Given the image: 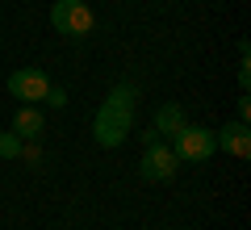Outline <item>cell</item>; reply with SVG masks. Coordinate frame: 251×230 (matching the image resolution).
<instances>
[{
  "label": "cell",
  "mask_w": 251,
  "mask_h": 230,
  "mask_svg": "<svg viewBox=\"0 0 251 230\" xmlns=\"http://www.w3.org/2000/svg\"><path fill=\"white\" fill-rule=\"evenodd\" d=\"M214 151H218V138L205 126H188L184 122L172 134V155H176L180 163H205V159H214Z\"/></svg>",
  "instance_id": "obj_2"
},
{
  "label": "cell",
  "mask_w": 251,
  "mask_h": 230,
  "mask_svg": "<svg viewBox=\"0 0 251 230\" xmlns=\"http://www.w3.org/2000/svg\"><path fill=\"white\" fill-rule=\"evenodd\" d=\"M184 122H188V117H184V109H180V105H163L159 113H155V126H151V130L159 134V138H172Z\"/></svg>",
  "instance_id": "obj_8"
},
{
  "label": "cell",
  "mask_w": 251,
  "mask_h": 230,
  "mask_svg": "<svg viewBox=\"0 0 251 230\" xmlns=\"http://www.w3.org/2000/svg\"><path fill=\"white\" fill-rule=\"evenodd\" d=\"M42 101H46V105H50V109H63V105H67V92H63V88H54V84H50Z\"/></svg>",
  "instance_id": "obj_10"
},
{
  "label": "cell",
  "mask_w": 251,
  "mask_h": 230,
  "mask_svg": "<svg viewBox=\"0 0 251 230\" xmlns=\"http://www.w3.org/2000/svg\"><path fill=\"white\" fill-rule=\"evenodd\" d=\"M134 101H138L134 84H117V88L100 101L97 117H92V138H97V147L113 151V147L126 142V134L134 126Z\"/></svg>",
  "instance_id": "obj_1"
},
{
  "label": "cell",
  "mask_w": 251,
  "mask_h": 230,
  "mask_svg": "<svg viewBox=\"0 0 251 230\" xmlns=\"http://www.w3.org/2000/svg\"><path fill=\"white\" fill-rule=\"evenodd\" d=\"M176 172H180V159L172 155V147H163V142H147L143 159H138V176H143L147 184H168Z\"/></svg>",
  "instance_id": "obj_4"
},
{
  "label": "cell",
  "mask_w": 251,
  "mask_h": 230,
  "mask_svg": "<svg viewBox=\"0 0 251 230\" xmlns=\"http://www.w3.org/2000/svg\"><path fill=\"white\" fill-rule=\"evenodd\" d=\"M42 126L46 122H42V113H38L34 105H21L17 113H13V134H17L21 142H34L38 134H42Z\"/></svg>",
  "instance_id": "obj_7"
},
{
  "label": "cell",
  "mask_w": 251,
  "mask_h": 230,
  "mask_svg": "<svg viewBox=\"0 0 251 230\" xmlns=\"http://www.w3.org/2000/svg\"><path fill=\"white\" fill-rule=\"evenodd\" d=\"M214 138H218V147L226 151V155H234V159H247L251 155V126L247 122H226L222 130H214Z\"/></svg>",
  "instance_id": "obj_6"
},
{
  "label": "cell",
  "mask_w": 251,
  "mask_h": 230,
  "mask_svg": "<svg viewBox=\"0 0 251 230\" xmlns=\"http://www.w3.org/2000/svg\"><path fill=\"white\" fill-rule=\"evenodd\" d=\"M21 147H25V142H21L13 130L0 134V159H21Z\"/></svg>",
  "instance_id": "obj_9"
},
{
  "label": "cell",
  "mask_w": 251,
  "mask_h": 230,
  "mask_svg": "<svg viewBox=\"0 0 251 230\" xmlns=\"http://www.w3.org/2000/svg\"><path fill=\"white\" fill-rule=\"evenodd\" d=\"M234 109H239V122H251V97H247V92L239 97V105H234Z\"/></svg>",
  "instance_id": "obj_11"
},
{
  "label": "cell",
  "mask_w": 251,
  "mask_h": 230,
  "mask_svg": "<svg viewBox=\"0 0 251 230\" xmlns=\"http://www.w3.org/2000/svg\"><path fill=\"white\" fill-rule=\"evenodd\" d=\"M46 88H50V76H46L42 67H17L9 76V92L17 101H25V105H29V101H42Z\"/></svg>",
  "instance_id": "obj_5"
},
{
  "label": "cell",
  "mask_w": 251,
  "mask_h": 230,
  "mask_svg": "<svg viewBox=\"0 0 251 230\" xmlns=\"http://www.w3.org/2000/svg\"><path fill=\"white\" fill-rule=\"evenodd\" d=\"M92 9L84 4V0H54L50 4V26L59 29V34H67V38H84V34H92Z\"/></svg>",
  "instance_id": "obj_3"
}]
</instances>
